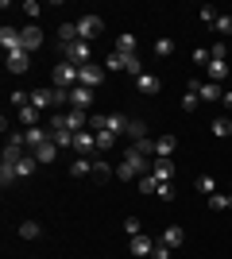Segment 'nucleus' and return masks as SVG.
I'll use <instances>...</instances> for the list:
<instances>
[{
  "label": "nucleus",
  "instance_id": "f257e3e1",
  "mask_svg": "<svg viewBox=\"0 0 232 259\" xmlns=\"http://www.w3.org/2000/svg\"><path fill=\"white\" fill-rule=\"evenodd\" d=\"M147 170H151L147 155H140L132 143H128V151H124V162L116 166V178H120V182H132V178H144Z\"/></svg>",
  "mask_w": 232,
  "mask_h": 259
},
{
  "label": "nucleus",
  "instance_id": "f03ea898",
  "mask_svg": "<svg viewBox=\"0 0 232 259\" xmlns=\"http://www.w3.org/2000/svg\"><path fill=\"white\" fill-rule=\"evenodd\" d=\"M51 132H85V112H77V108H70V112H55L51 116Z\"/></svg>",
  "mask_w": 232,
  "mask_h": 259
},
{
  "label": "nucleus",
  "instance_id": "7ed1b4c3",
  "mask_svg": "<svg viewBox=\"0 0 232 259\" xmlns=\"http://www.w3.org/2000/svg\"><path fill=\"white\" fill-rule=\"evenodd\" d=\"M51 81H55V89H74L77 81H81V66H74V62H58L55 70H51Z\"/></svg>",
  "mask_w": 232,
  "mask_h": 259
},
{
  "label": "nucleus",
  "instance_id": "20e7f679",
  "mask_svg": "<svg viewBox=\"0 0 232 259\" xmlns=\"http://www.w3.org/2000/svg\"><path fill=\"white\" fill-rule=\"evenodd\" d=\"M77 31H81V43H93V39L105 31V20L89 12V16H81V20H77Z\"/></svg>",
  "mask_w": 232,
  "mask_h": 259
},
{
  "label": "nucleus",
  "instance_id": "39448f33",
  "mask_svg": "<svg viewBox=\"0 0 232 259\" xmlns=\"http://www.w3.org/2000/svg\"><path fill=\"white\" fill-rule=\"evenodd\" d=\"M62 62L89 66V43H62Z\"/></svg>",
  "mask_w": 232,
  "mask_h": 259
},
{
  "label": "nucleus",
  "instance_id": "423d86ee",
  "mask_svg": "<svg viewBox=\"0 0 232 259\" xmlns=\"http://www.w3.org/2000/svg\"><path fill=\"white\" fill-rule=\"evenodd\" d=\"M74 151L77 155H85V159H89V155H97V132H77V136H74Z\"/></svg>",
  "mask_w": 232,
  "mask_h": 259
},
{
  "label": "nucleus",
  "instance_id": "0eeeda50",
  "mask_svg": "<svg viewBox=\"0 0 232 259\" xmlns=\"http://www.w3.org/2000/svg\"><path fill=\"white\" fill-rule=\"evenodd\" d=\"M4 62H8V74H27V70H31V54L12 51V54H4Z\"/></svg>",
  "mask_w": 232,
  "mask_h": 259
},
{
  "label": "nucleus",
  "instance_id": "6e6552de",
  "mask_svg": "<svg viewBox=\"0 0 232 259\" xmlns=\"http://www.w3.org/2000/svg\"><path fill=\"white\" fill-rule=\"evenodd\" d=\"M128 128H132V120H128V116H120V112H105V132H112L116 140L128 136Z\"/></svg>",
  "mask_w": 232,
  "mask_h": 259
},
{
  "label": "nucleus",
  "instance_id": "1a4fd4ad",
  "mask_svg": "<svg viewBox=\"0 0 232 259\" xmlns=\"http://www.w3.org/2000/svg\"><path fill=\"white\" fill-rule=\"evenodd\" d=\"M0 43H4V54H12V51H23V31H16V27H0Z\"/></svg>",
  "mask_w": 232,
  "mask_h": 259
},
{
  "label": "nucleus",
  "instance_id": "9d476101",
  "mask_svg": "<svg viewBox=\"0 0 232 259\" xmlns=\"http://www.w3.org/2000/svg\"><path fill=\"white\" fill-rule=\"evenodd\" d=\"M89 105H93V89H85V85H74V89H70V108L89 112Z\"/></svg>",
  "mask_w": 232,
  "mask_h": 259
},
{
  "label": "nucleus",
  "instance_id": "9b49d317",
  "mask_svg": "<svg viewBox=\"0 0 232 259\" xmlns=\"http://www.w3.org/2000/svg\"><path fill=\"white\" fill-rule=\"evenodd\" d=\"M47 140H51V128H27L23 132V147H27V151H39Z\"/></svg>",
  "mask_w": 232,
  "mask_h": 259
},
{
  "label": "nucleus",
  "instance_id": "f8f14e48",
  "mask_svg": "<svg viewBox=\"0 0 232 259\" xmlns=\"http://www.w3.org/2000/svg\"><path fill=\"white\" fill-rule=\"evenodd\" d=\"M174 170H178L174 159H155L151 162V174L159 178V182H174Z\"/></svg>",
  "mask_w": 232,
  "mask_h": 259
},
{
  "label": "nucleus",
  "instance_id": "ddd939ff",
  "mask_svg": "<svg viewBox=\"0 0 232 259\" xmlns=\"http://www.w3.org/2000/svg\"><path fill=\"white\" fill-rule=\"evenodd\" d=\"M101 81H105V74H101V66H97V62L81 66V81H77V85H85V89H97Z\"/></svg>",
  "mask_w": 232,
  "mask_h": 259
},
{
  "label": "nucleus",
  "instance_id": "4468645a",
  "mask_svg": "<svg viewBox=\"0 0 232 259\" xmlns=\"http://www.w3.org/2000/svg\"><path fill=\"white\" fill-rule=\"evenodd\" d=\"M224 77H228V62H224V58H209V66H205V81H217V85H221Z\"/></svg>",
  "mask_w": 232,
  "mask_h": 259
},
{
  "label": "nucleus",
  "instance_id": "2eb2a0df",
  "mask_svg": "<svg viewBox=\"0 0 232 259\" xmlns=\"http://www.w3.org/2000/svg\"><path fill=\"white\" fill-rule=\"evenodd\" d=\"M198 93H201V101H209V105H221V97H224V89L217 85V81H201V77H198Z\"/></svg>",
  "mask_w": 232,
  "mask_h": 259
},
{
  "label": "nucleus",
  "instance_id": "dca6fc26",
  "mask_svg": "<svg viewBox=\"0 0 232 259\" xmlns=\"http://www.w3.org/2000/svg\"><path fill=\"white\" fill-rule=\"evenodd\" d=\"M39 47H43V27H35V23H31V27H23V51L35 54Z\"/></svg>",
  "mask_w": 232,
  "mask_h": 259
},
{
  "label": "nucleus",
  "instance_id": "f3484780",
  "mask_svg": "<svg viewBox=\"0 0 232 259\" xmlns=\"http://www.w3.org/2000/svg\"><path fill=\"white\" fill-rule=\"evenodd\" d=\"M135 89H140L144 97H155V93L163 89V81H159L155 74H140V77H135Z\"/></svg>",
  "mask_w": 232,
  "mask_h": 259
},
{
  "label": "nucleus",
  "instance_id": "a211bd4d",
  "mask_svg": "<svg viewBox=\"0 0 232 259\" xmlns=\"http://www.w3.org/2000/svg\"><path fill=\"white\" fill-rule=\"evenodd\" d=\"M182 108H186V112H198V108H201V93H198V77H194V81H190V85H186V93H182Z\"/></svg>",
  "mask_w": 232,
  "mask_h": 259
},
{
  "label": "nucleus",
  "instance_id": "6ab92c4d",
  "mask_svg": "<svg viewBox=\"0 0 232 259\" xmlns=\"http://www.w3.org/2000/svg\"><path fill=\"white\" fill-rule=\"evenodd\" d=\"M70 178H93V159L77 155V159L70 162Z\"/></svg>",
  "mask_w": 232,
  "mask_h": 259
},
{
  "label": "nucleus",
  "instance_id": "aec40b11",
  "mask_svg": "<svg viewBox=\"0 0 232 259\" xmlns=\"http://www.w3.org/2000/svg\"><path fill=\"white\" fill-rule=\"evenodd\" d=\"M112 174H116V166H112V162H105V159L97 155V159H93V182H101V186H105V182L112 178Z\"/></svg>",
  "mask_w": 232,
  "mask_h": 259
},
{
  "label": "nucleus",
  "instance_id": "412c9836",
  "mask_svg": "<svg viewBox=\"0 0 232 259\" xmlns=\"http://www.w3.org/2000/svg\"><path fill=\"white\" fill-rule=\"evenodd\" d=\"M174 147H178L174 136H159V140H155V159H170V155H174Z\"/></svg>",
  "mask_w": 232,
  "mask_h": 259
},
{
  "label": "nucleus",
  "instance_id": "4be33fe9",
  "mask_svg": "<svg viewBox=\"0 0 232 259\" xmlns=\"http://www.w3.org/2000/svg\"><path fill=\"white\" fill-rule=\"evenodd\" d=\"M155 244H159V240H151V236H144V232H140V236H132V255H151Z\"/></svg>",
  "mask_w": 232,
  "mask_h": 259
},
{
  "label": "nucleus",
  "instance_id": "5701e85b",
  "mask_svg": "<svg viewBox=\"0 0 232 259\" xmlns=\"http://www.w3.org/2000/svg\"><path fill=\"white\" fill-rule=\"evenodd\" d=\"M194 190L205 194V197H213L217 194V178H213V174H198V178H194Z\"/></svg>",
  "mask_w": 232,
  "mask_h": 259
},
{
  "label": "nucleus",
  "instance_id": "b1692460",
  "mask_svg": "<svg viewBox=\"0 0 232 259\" xmlns=\"http://www.w3.org/2000/svg\"><path fill=\"white\" fill-rule=\"evenodd\" d=\"M166 244V248H182V240H186V232H182V228L178 225H170V228H163V236H159Z\"/></svg>",
  "mask_w": 232,
  "mask_h": 259
},
{
  "label": "nucleus",
  "instance_id": "393cba45",
  "mask_svg": "<svg viewBox=\"0 0 232 259\" xmlns=\"http://www.w3.org/2000/svg\"><path fill=\"white\" fill-rule=\"evenodd\" d=\"M58 39L62 43H81V31H77V20H66L62 27H58Z\"/></svg>",
  "mask_w": 232,
  "mask_h": 259
},
{
  "label": "nucleus",
  "instance_id": "a878e982",
  "mask_svg": "<svg viewBox=\"0 0 232 259\" xmlns=\"http://www.w3.org/2000/svg\"><path fill=\"white\" fill-rule=\"evenodd\" d=\"M35 170H39V159H35V155H31V151L23 155V159H20V162H16V174H20V178H31V174H35Z\"/></svg>",
  "mask_w": 232,
  "mask_h": 259
},
{
  "label": "nucleus",
  "instance_id": "bb28decb",
  "mask_svg": "<svg viewBox=\"0 0 232 259\" xmlns=\"http://www.w3.org/2000/svg\"><path fill=\"white\" fill-rule=\"evenodd\" d=\"M47 105H55V93H51V89H31V108L43 112Z\"/></svg>",
  "mask_w": 232,
  "mask_h": 259
},
{
  "label": "nucleus",
  "instance_id": "cd10ccee",
  "mask_svg": "<svg viewBox=\"0 0 232 259\" xmlns=\"http://www.w3.org/2000/svg\"><path fill=\"white\" fill-rule=\"evenodd\" d=\"M116 54H124V58H132V54H135V35L132 31H124L120 39H116Z\"/></svg>",
  "mask_w": 232,
  "mask_h": 259
},
{
  "label": "nucleus",
  "instance_id": "c85d7f7f",
  "mask_svg": "<svg viewBox=\"0 0 232 259\" xmlns=\"http://www.w3.org/2000/svg\"><path fill=\"white\" fill-rule=\"evenodd\" d=\"M51 143L58 151H74V132H51Z\"/></svg>",
  "mask_w": 232,
  "mask_h": 259
},
{
  "label": "nucleus",
  "instance_id": "c756f323",
  "mask_svg": "<svg viewBox=\"0 0 232 259\" xmlns=\"http://www.w3.org/2000/svg\"><path fill=\"white\" fill-rule=\"evenodd\" d=\"M20 124H23V132H27V128H39V108H31V105L20 108Z\"/></svg>",
  "mask_w": 232,
  "mask_h": 259
},
{
  "label": "nucleus",
  "instance_id": "7c9ffc66",
  "mask_svg": "<svg viewBox=\"0 0 232 259\" xmlns=\"http://www.w3.org/2000/svg\"><path fill=\"white\" fill-rule=\"evenodd\" d=\"M31 155H35V159H39V162H55V159H58V147H55V143H51V140H47L43 147H39V151H31Z\"/></svg>",
  "mask_w": 232,
  "mask_h": 259
},
{
  "label": "nucleus",
  "instance_id": "2f4dec72",
  "mask_svg": "<svg viewBox=\"0 0 232 259\" xmlns=\"http://www.w3.org/2000/svg\"><path fill=\"white\" fill-rule=\"evenodd\" d=\"M209 209H213V213H221V209H232V194H221V190H217V194L209 197Z\"/></svg>",
  "mask_w": 232,
  "mask_h": 259
},
{
  "label": "nucleus",
  "instance_id": "473e14b6",
  "mask_svg": "<svg viewBox=\"0 0 232 259\" xmlns=\"http://www.w3.org/2000/svg\"><path fill=\"white\" fill-rule=\"evenodd\" d=\"M166 54H174V39L159 35V39H155V58H166Z\"/></svg>",
  "mask_w": 232,
  "mask_h": 259
},
{
  "label": "nucleus",
  "instance_id": "72a5a7b5",
  "mask_svg": "<svg viewBox=\"0 0 232 259\" xmlns=\"http://www.w3.org/2000/svg\"><path fill=\"white\" fill-rule=\"evenodd\" d=\"M20 236H23V240H39V236H43L39 221H23V225H20Z\"/></svg>",
  "mask_w": 232,
  "mask_h": 259
},
{
  "label": "nucleus",
  "instance_id": "f704fd0d",
  "mask_svg": "<svg viewBox=\"0 0 232 259\" xmlns=\"http://www.w3.org/2000/svg\"><path fill=\"white\" fill-rule=\"evenodd\" d=\"M109 147H116V136L112 132H97V155H105Z\"/></svg>",
  "mask_w": 232,
  "mask_h": 259
},
{
  "label": "nucleus",
  "instance_id": "c9c22d12",
  "mask_svg": "<svg viewBox=\"0 0 232 259\" xmlns=\"http://www.w3.org/2000/svg\"><path fill=\"white\" fill-rule=\"evenodd\" d=\"M213 136H221V140H224V136H232V120L228 116H217V120H213Z\"/></svg>",
  "mask_w": 232,
  "mask_h": 259
},
{
  "label": "nucleus",
  "instance_id": "e433bc0d",
  "mask_svg": "<svg viewBox=\"0 0 232 259\" xmlns=\"http://www.w3.org/2000/svg\"><path fill=\"white\" fill-rule=\"evenodd\" d=\"M128 136H132V143L147 140V124H144V120H132V128H128Z\"/></svg>",
  "mask_w": 232,
  "mask_h": 259
},
{
  "label": "nucleus",
  "instance_id": "4c0bfd02",
  "mask_svg": "<svg viewBox=\"0 0 232 259\" xmlns=\"http://www.w3.org/2000/svg\"><path fill=\"white\" fill-rule=\"evenodd\" d=\"M124 70H128V74H132V77L147 74V70H144V62H140V54H132V58H128V62H124Z\"/></svg>",
  "mask_w": 232,
  "mask_h": 259
},
{
  "label": "nucleus",
  "instance_id": "58836bf2",
  "mask_svg": "<svg viewBox=\"0 0 232 259\" xmlns=\"http://www.w3.org/2000/svg\"><path fill=\"white\" fill-rule=\"evenodd\" d=\"M198 16H201L205 23H217V20H221V12L213 8V4H201V8H198Z\"/></svg>",
  "mask_w": 232,
  "mask_h": 259
},
{
  "label": "nucleus",
  "instance_id": "ea45409f",
  "mask_svg": "<svg viewBox=\"0 0 232 259\" xmlns=\"http://www.w3.org/2000/svg\"><path fill=\"white\" fill-rule=\"evenodd\" d=\"M140 190H144V194H159V178H155V174H144V178H140Z\"/></svg>",
  "mask_w": 232,
  "mask_h": 259
},
{
  "label": "nucleus",
  "instance_id": "a19ab883",
  "mask_svg": "<svg viewBox=\"0 0 232 259\" xmlns=\"http://www.w3.org/2000/svg\"><path fill=\"white\" fill-rule=\"evenodd\" d=\"M124 232H128V240H132V236H140V232H144L140 217H128V221H124Z\"/></svg>",
  "mask_w": 232,
  "mask_h": 259
},
{
  "label": "nucleus",
  "instance_id": "79ce46f5",
  "mask_svg": "<svg viewBox=\"0 0 232 259\" xmlns=\"http://www.w3.org/2000/svg\"><path fill=\"white\" fill-rule=\"evenodd\" d=\"M16 178H20V174H16V166H4V162H0V186H12Z\"/></svg>",
  "mask_w": 232,
  "mask_h": 259
},
{
  "label": "nucleus",
  "instance_id": "37998d69",
  "mask_svg": "<svg viewBox=\"0 0 232 259\" xmlns=\"http://www.w3.org/2000/svg\"><path fill=\"white\" fill-rule=\"evenodd\" d=\"M174 182H159V197H163V201H174Z\"/></svg>",
  "mask_w": 232,
  "mask_h": 259
},
{
  "label": "nucleus",
  "instance_id": "c03bdc74",
  "mask_svg": "<svg viewBox=\"0 0 232 259\" xmlns=\"http://www.w3.org/2000/svg\"><path fill=\"white\" fill-rule=\"evenodd\" d=\"M209 58H224V62H228V43H213L209 47Z\"/></svg>",
  "mask_w": 232,
  "mask_h": 259
},
{
  "label": "nucleus",
  "instance_id": "a18cd8bd",
  "mask_svg": "<svg viewBox=\"0 0 232 259\" xmlns=\"http://www.w3.org/2000/svg\"><path fill=\"white\" fill-rule=\"evenodd\" d=\"M132 147H135L140 155H155V140H151V136H147V140H140V143H132Z\"/></svg>",
  "mask_w": 232,
  "mask_h": 259
},
{
  "label": "nucleus",
  "instance_id": "49530a36",
  "mask_svg": "<svg viewBox=\"0 0 232 259\" xmlns=\"http://www.w3.org/2000/svg\"><path fill=\"white\" fill-rule=\"evenodd\" d=\"M213 27H217V31H221V35H232V16H228V12H224V16H221V20H217V23H213Z\"/></svg>",
  "mask_w": 232,
  "mask_h": 259
},
{
  "label": "nucleus",
  "instance_id": "de8ad7c7",
  "mask_svg": "<svg viewBox=\"0 0 232 259\" xmlns=\"http://www.w3.org/2000/svg\"><path fill=\"white\" fill-rule=\"evenodd\" d=\"M124 62H128V58H124V54H116V51H112V54H109V62H105V66H109V70H124Z\"/></svg>",
  "mask_w": 232,
  "mask_h": 259
},
{
  "label": "nucleus",
  "instance_id": "09e8293b",
  "mask_svg": "<svg viewBox=\"0 0 232 259\" xmlns=\"http://www.w3.org/2000/svg\"><path fill=\"white\" fill-rule=\"evenodd\" d=\"M170 251H174V248H166L163 240H159V244H155V251H151V259H170Z\"/></svg>",
  "mask_w": 232,
  "mask_h": 259
},
{
  "label": "nucleus",
  "instance_id": "8fccbe9b",
  "mask_svg": "<svg viewBox=\"0 0 232 259\" xmlns=\"http://www.w3.org/2000/svg\"><path fill=\"white\" fill-rule=\"evenodd\" d=\"M51 93H55V105H70V89H55L51 85Z\"/></svg>",
  "mask_w": 232,
  "mask_h": 259
},
{
  "label": "nucleus",
  "instance_id": "3c124183",
  "mask_svg": "<svg viewBox=\"0 0 232 259\" xmlns=\"http://www.w3.org/2000/svg\"><path fill=\"white\" fill-rule=\"evenodd\" d=\"M23 12H27L31 20H39V4H35V0H27V4H23Z\"/></svg>",
  "mask_w": 232,
  "mask_h": 259
},
{
  "label": "nucleus",
  "instance_id": "603ef678",
  "mask_svg": "<svg viewBox=\"0 0 232 259\" xmlns=\"http://www.w3.org/2000/svg\"><path fill=\"white\" fill-rule=\"evenodd\" d=\"M194 62H198V66H209V51H194Z\"/></svg>",
  "mask_w": 232,
  "mask_h": 259
},
{
  "label": "nucleus",
  "instance_id": "864d4df0",
  "mask_svg": "<svg viewBox=\"0 0 232 259\" xmlns=\"http://www.w3.org/2000/svg\"><path fill=\"white\" fill-rule=\"evenodd\" d=\"M221 105H224V108H228V112H232V89H224V97H221Z\"/></svg>",
  "mask_w": 232,
  "mask_h": 259
},
{
  "label": "nucleus",
  "instance_id": "5fc2aeb1",
  "mask_svg": "<svg viewBox=\"0 0 232 259\" xmlns=\"http://www.w3.org/2000/svg\"><path fill=\"white\" fill-rule=\"evenodd\" d=\"M228 120H232V112H228Z\"/></svg>",
  "mask_w": 232,
  "mask_h": 259
}]
</instances>
